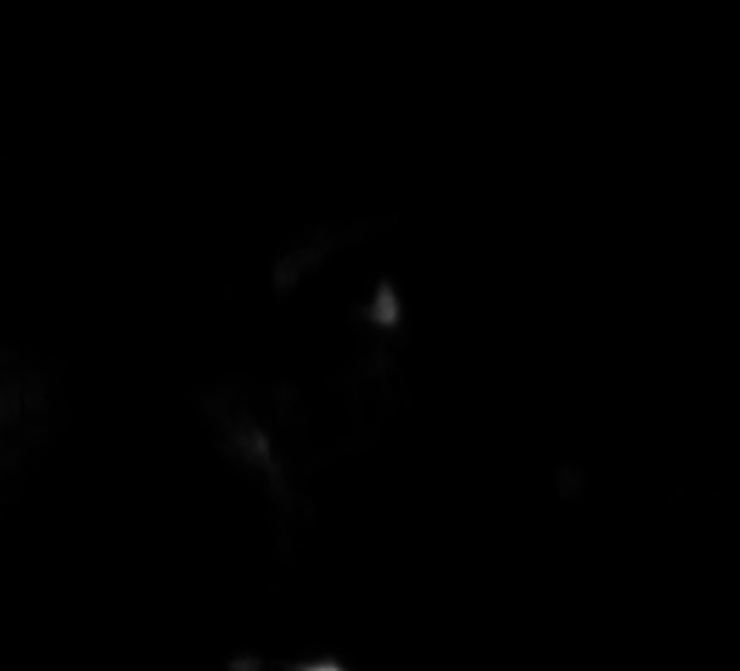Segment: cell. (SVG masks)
Segmentation results:
<instances>
[{
  "instance_id": "1",
  "label": "cell",
  "mask_w": 740,
  "mask_h": 671,
  "mask_svg": "<svg viewBox=\"0 0 740 671\" xmlns=\"http://www.w3.org/2000/svg\"><path fill=\"white\" fill-rule=\"evenodd\" d=\"M307 671H338V669H333V665H315V669H307Z\"/></svg>"
}]
</instances>
